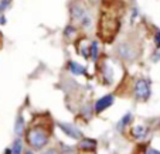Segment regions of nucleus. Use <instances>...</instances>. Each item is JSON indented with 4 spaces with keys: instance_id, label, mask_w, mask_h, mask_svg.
Returning <instances> with one entry per match:
<instances>
[{
    "instance_id": "21",
    "label": "nucleus",
    "mask_w": 160,
    "mask_h": 154,
    "mask_svg": "<svg viewBox=\"0 0 160 154\" xmlns=\"http://www.w3.org/2000/svg\"><path fill=\"white\" fill-rule=\"evenodd\" d=\"M26 154H34L33 151H26Z\"/></svg>"
},
{
    "instance_id": "2",
    "label": "nucleus",
    "mask_w": 160,
    "mask_h": 154,
    "mask_svg": "<svg viewBox=\"0 0 160 154\" xmlns=\"http://www.w3.org/2000/svg\"><path fill=\"white\" fill-rule=\"evenodd\" d=\"M116 55L123 61H133L136 57V51L129 41H122L116 47Z\"/></svg>"
},
{
    "instance_id": "22",
    "label": "nucleus",
    "mask_w": 160,
    "mask_h": 154,
    "mask_svg": "<svg viewBox=\"0 0 160 154\" xmlns=\"http://www.w3.org/2000/svg\"><path fill=\"white\" fill-rule=\"evenodd\" d=\"M89 2H92V3H97V0H89Z\"/></svg>"
},
{
    "instance_id": "20",
    "label": "nucleus",
    "mask_w": 160,
    "mask_h": 154,
    "mask_svg": "<svg viewBox=\"0 0 160 154\" xmlns=\"http://www.w3.org/2000/svg\"><path fill=\"white\" fill-rule=\"evenodd\" d=\"M6 154H12V148H7V150H6Z\"/></svg>"
},
{
    "instance_id": "6",
    "label": "nucleus",
    "mask_w": 160,
    "mask_h": 154,
    "mask_svg": "<svg viewBox=\"0 0 160 154\" xmlns=\"http://www.w3.org/2000/svg\"><path fill=\"white\" fill-rule=\"evenodd\" d=\"M87 14H88L87 10H85V7L82 6L81 3H75V4L71 6V16H72L74 20L81 21Z\"/></svg>"
},
{
    "instance_id": "17",
    "label": "nucleus",
    "mask_w": 160,
    "mask_h": 154,
    "mask_svg": "<svg viewBox=\"0 0 160 154\" xmlns=\"http://www.w3.org/2000/svg\"><path fill=\"white\" fill-rule=\"evenodd\" d=\"M146 154H160V151L156 150V148H149V150L146 151Z\"/></svg>"
},
{
    "instance_id": "8",
    "label": "nucleus",
    "mask_w": 160,
    "mask_h": 154,
    "mask_svg": "<svg viewBox=\"0 0 160 154\" xmlns=\"http://www.w3.org/2000/svg\"><path fill=\"white\" fill-rule=\"evenodd\" d=\"M79 148L82 151H92L97 148V140L94 139H79Z\"/></svg>"
},
{
    "instance_id": "15",
    "label": "nucleus",
    "mask_w": 160,
    "mask_h": 154,
    "mask_svg": "<svg viewBox=\"0 0 160 154\" xmlns=\"http://www.w3.org/2000/svg\"><path fill=\"white\" fill-rule=\"evenodd\" d=\"M7 6H9V0H3L2 3H0V12L4 9H7Z\"/></svg>"
},
{
    "instance_id": "1",
    "label": "nucleus",
    "mask_w": 160,
    "mask_h": 154,
    "mask_svg": "<svg viewBox=\"0 0 160 154\" xmlns=\"http://www.w3.org/2000/svg\"><path fill=\"white\" fill-rule=\"evenodd\" d=\"M50 129H47L42 124H36V126H31L28 129L27 134H26V139H27V143L33 150H42L45 146L48 144L50 142Z\"/></svg>"
},
{
    "instance_id": "5",
    "label": "nucleus",
    "mask_w": 160,
    "mask_h": 154,
    "mask_svg": "<svg viewBox=\"0 0 160 154\" xmlns=\"http://www.w3.org/2000/svg\"><path fill=\"white\" fill-rule=\"evenodd\" d=\"M113 102H115V96L113 95H105V96L99 98V99L95 102V112L97 113H101L103 112V110H106L108 108H111L112 105H113Z\"/></svg>"
},
{
    "instance_id": "13",
    "label": "nucleus",
    "mask_w": 160,
    "mask_h": 154,
    "mask_svg": "<svg viewBox=\"0 0 160 154\" xmlns=\"http://www.w3.org/2000/svg\"><path fill=\"white\" fill-rule=\"evenodd\" d=\"M98 51H99V50H98V41H92V44H91V47H89V52H91L89 55L94 62L98 61V54H99Z\"/></svg>"
},
{
    "instance_id": "19",
    "label": "nucleus",
    "mask_w": 160,
    "mask_h": 154,
    "mask_svg": "<svg viewBox=\"0 0 160 154\" xmlns=\"http://www.w3.org/2000/svg\"><path fill=\"white\" fill-rule=\"evenodd\" d=\"M0 23H2V24H4V23H6V20H4V17H2V18H0Z\"/></svg>"
},
{
    "instance_id": "10",
    "label": "nucleus",
    "mask_w": 160,
    "mask_h": 154,
    "mask_svg": "<svg viewBox=\"0 0 160 154\" xmlns=\"http://www.w3.org/2000/svg\"><path fill=\"white\" fill-rule=\"evenodd\" d=\"M132 133H133V136H135L136 139L140 140V139H143V137L148 134V130H146V127H143L142 124H138V126H135L132 129Z\"/></svg>"
},
{
    "instance_id": "12",
    "label": "nucleus",
    "mask_w": 160,
    "mask_h": 154,
    "mask_svg": "<svg viewBox=\"0 0 160 154\" xmlns=\"http://www.w3.org/2000/svg\"><path fill=\"white\" fill-rule=\"evenodd\" d=\"M130 119H132V115H130V113H126V115H125L123 118L118 122V123H116V129H118V130H123L125 127L128 126V123L130 122Z\"/></svg>"
},
{
    "instance_id": "11",
    "label": "nucleus",
    "mask_w": 160,
    "mask_h": 154,
    "mask_svg": "<svg viewBox=\"0 0 160 154\" xmlns=\"http://www.w3.org/2000/svg\"><path fill=\"white\" fill-rule=\"evenodd\" d=\"M12 154H23V142H21L20 137H17V139L13 142Z\"/></svg>"
},
{
    "instance_id": "14",
    "label": "nucleus",
    "mask_w": 160,
    "mask_h": 154,
    "mask_svg": "<svg viewBox=\"0 0 160 154\" xmlns=\"http://www.w3.org/2000/svg\"><path fill=\"white\" fill-rule=\"evenodd\" d=\"M75 33H77L75 28H74L72 26H68V27L65 28V33H64V34H65V37H70V38H72Z\"/></svg>"
},
{
    "instance_id": "16",
    "label": "nucleus",
    "mask_w": 160,
    "mask_h": 154,
    "mask_svg": "<svg viewBox=\"0 0 160 154\" xmlns=\"http://www.w3.org/2000/svg\"><path fill=\"white\" fill-rule=\"evenodd\" d=\"M154 42H156V47H160V31H157L154 36Z\"/></svg>"
},
{
    "instance_id": "9",
    "label": "nucleus",
    "mask_w": 160,
    "mask_h": 154,
    "mask_svg": "<svg viewBox=\"0 0 160 154\" xmlns=\"http://www.w3.org/2000/svg\"><path fill=\"white\" fill-rule=\"evenodd\" d=\"M24 118H23V115H18L17 116V120H16L14 123V133L17 137H20L21 134H23V132H24Z\"/></svg>"
},
{
    "instance_id": "7",
    "label": "nucleus",
    "mask_w": 160,
    "mask_h": 154,
    "mask_svg": "<svg viewBox=\"0 0 160 154\" xmlns=\"http://www.w3.org/2000/svg\"><path fill=\"white\" fill-rule=\"evenodd\" d=\"M68 70H70V72L72 75H85V72H87L84 65L75 62V61H70L68 62Z\"/></svg>"
},
{
    "instance_id": "4",
    "label": "nucleus",
    "mask_w": 160,
    "mask_h": 154,
    "mask_svg": "<svg viewBox=\"0 0 160 154\" xmlns=\"http://www.w3.org/2000/svg\"><path fill=\"white\" fill-rule=\"evenodd\" d=\"M58 127L62 130L67 136H70L71 139H75V140L82 139V132L77 126H74V124L65 123V122H58Z\"/></svg>"
},
{
    "instance_id": "3",
    "label": "nucleus",
    "mask_w": 160,
    "mask_h": 154,
    "mask_svg": "<svg viewBox=\"0 0 160 154\" xmlns=\"http://www.w3.org/2000/svg\"><path fill=\"white\" fill-rule=\"evenodd\" d=\"M133 91H135V96L136 99L139 100H148L149 96H150V84H149L146 79L140 78L135 82V88H133Z\"/></svg>"
},
{
    "instance_id": "18",
    "label": "nucleus",
    "mask_w": 160,
    "mask_h": 154,
    "mask_svg": "<svg viewBox=\"0 0 160 154\" xmlns=\"http://www.w3.org/2000/svg\"><path fill=\"white\" fill-rule=\"evenodd\" d=\"M42 154H58V153L55 150H48V151H44Z\"/></svg>"
}]
</instances>
